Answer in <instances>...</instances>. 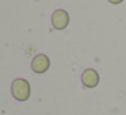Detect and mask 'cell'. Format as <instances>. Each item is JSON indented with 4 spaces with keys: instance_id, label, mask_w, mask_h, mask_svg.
Returning a JSON list of instances; mask_svg holds the SVG:
<instances>
[{
    "instance_id": "cell-3",
    "label": "cell",
    "mask_w": 126,
    "mask_h": 115,
    "mask_svg": "<svg viewBox=\"0 0 126 115\" xmlns=\"http://www.w3.org/2000/svg\"><path fill=\"white\" fill-rule=\"evenodd\" d=\"M50 68V60L46 54H37L31 61V69L34 73H45Z\"/></svg>"
},
{
    "instance_id": "cell-1",
    "label": "cell",
    "mask_w": 126,
    "mask_h": 115,
    "mask_svg": "<svg viewBox=\"0 0 126 115\" xmlns=\"http://www.w3.org/2000/svg\"><path fill=\"white\" fill-rule=\"evenodd\" d=\"M11 93L16 100L26 101L30 98V84L25 79H15L11 84Z\"/></svg>"
},
{
    "instance_id": "cell-2",
    "label": "cell",
    "mask_w": 126,
    "mask_h": 115,
    "mask_svg": "<svg viewBox=\"0 0 126 115\" xmlns=\"http://www.w3.org/2000/svg\"><path fill=\"white\" fill-rule=\"evenodd\" d=\"M52 25L56 30H64L69 25V14L65 10H56L52 14Z\"/></svg>"
},
{
    "instance_id": "cell-5",
    "label": "cell",
    "mask_w": 126,
    "mask_h": 115,
    "mask_svg": "<svg viewBox=\"0 0 126 115\" xmlns=\"http://www.w3.org/2000/svg\"><path fill=\"white\" fill-rule=\"evenodd\" d=\"M109 1H110L111 4H121L123 0H109Z\"/></svg>"
},
{
    "instance_id": "cell-4",
    "label": "cell",
    "mask_w": 126,
    "mask_h": 115,
    "mask_svg": "<svg viewBox=\"0 0 126 115\" xmlns=\"http://www.w3.org/2000/svg\"><path fill=\"white\" fill-rule=\"evenodd\" d=\"M81 83L87 88H95L99 84V73L95 69H85L81 73Z\"/></svg>"
}]
</instances>
